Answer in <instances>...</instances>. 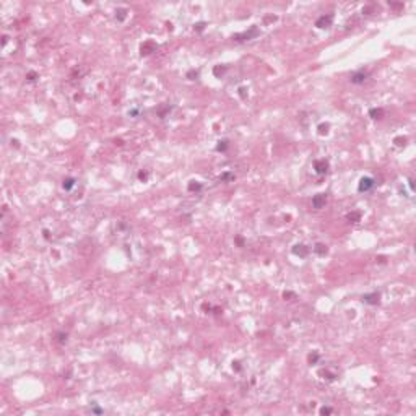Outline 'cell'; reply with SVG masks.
<instances>
[{"label": "cell", "instance_id": "cell-8", "mask_svg": "<svg viewBox=\"0 0 416 416\" xmlns=\"http://www.w3.org/2000/svg\"><path fill=\"white\" fill-rule=\"evenodd\" d=\"M371 116H374V119H377V116H382V111H380V109H379V111H375V109H374V111H371Z\"/></svg>", "mask_w": 416, "mask_h": 416}, {"label": "cell", "instance_id": "cell-6", "mask_svg": "<svg viewBox=\"0 0 416 416\" xmlns=\"http://www.w3.org/2000/svg\"><path fill=\"white\" fill-rule=\"evenodd\" d=\"M364 299H366L367 302H372V304H374V302H377V301H379V294H372V296H364Z\"/></svg>", "mask_w": 416, "mask_h": 416}, {"label": "cell", "instance_id": "cell-1", "mask_svg": "<svg viewBox=\"0 0 416 416\" xmlns=\"http://www.w3.org/2000/svg\"><path fill=\"white\" fill-rule=\"evenodd\" d=\"M374 185V181L371 177H364V179H361V184H359V190H369V189Z\"/></svg>", "mask_w": 416, "mask_h": 416}, {"label": "cell", "instance_id": "cell-3", "mask_svg": "<svg viewBox=\"0 0 416 416\" xmlns=\"http://www.w3.org/2000/svg\"><path fill=\"white\" fill-rule=\"evenodd\" d=\"M330 23H332V15H327V16H322L320 20L317 21V26L319 28H327Z\"/></svg>", "mask_w": 416, "mask_h": 416}, {"label": "cell", "instance_id": "cell-5", "mask_svg": "<svg viewBox=\"0 0 416 416\" xmlns=\"http://www.w3.org/2000/svg\"><path fill=\"white\" fill-rule=\"evenodd\" d=\"M315 169H317V172L319 174H324L327 171V163L325 161H317L315 163Z\"/></svg>", "mask_w": 416, "mask_h": 416}, {"label": "cell", "instance_id": "cell-7", "mask_svg": "<svg viewBox=\"0 0 416 416\" xmlns=\"http://www.w3.org/2000/svg\"><path fill=\"white\" fill-rule=\"evenodd\" d=\"M72 185H73V179H67V181L63 182V187H65V189H70Z\"/></svg>", "mask_w": 416, "mask_h": 416}, {"label": "cell", "instance_id": "cell-2", "mask_svg": "<svg viewBox=\"0 0 416 416\" xmlns=\"http://www.w3.org/2000/svg\"><path fill=\"white\" fill-rule=\"evenodd\" d=\"M366 77H367L366 72H358V73H354L353 77H351V81L353 83H363L366 80Z\"/></svg>", "mask_w": 416, "mask_h": 416}, {"label": "cell", "instance_id": "cell-4", "mask_svg": "<svg viewBox=\"0 0 416 416\" xmlns=\"http://www.w3.org/2000/svg\"><path fill=\"white\" fill-rule=\"evenodd\" d=\"M312 203H314L315 208H320V206L325 203V195H317V197L314 198V202H312Z\"/></svg>", "mask_w": 416, "mask_h": 416}]
</instances>
